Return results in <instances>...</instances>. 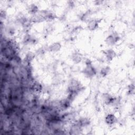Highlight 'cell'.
<instances>
[{"mask_svg":"<svg viewBox=\"0 0 135 135\" xmlns=\"http://www.w3.org/2000/svg\"><path fill=\"white\" fill-rule=\"evenodd\" d=\"M35 42V40L34 37H32L31 35L29 34H26L24 36L23 38V43L25 44H34Z\"/></svg>","mask_w":135,"mask_h":135,"instance_id":"9c48e42d","label":"cell"},{"mask_svg":"<svg viewBox=\"0 0 135 135\" xmlns=\"http://www.w3.org/2000/svg\"><path fill=\"white\" fill-rule=\"evenodd\" d=\"M98 24H99L98 21L96 20H92L89 21V22L88 23V28L91 31H94L98 27Z\"/></svg>","mask_w":135,"mask_h":135,"instance_id":"8992f818","label":"cell"},{"mask_svg":"<svg viewBox=\"0 0 135 135\" xmlns=\"http://www.w3.org/2000/svg\"><path fill=\"white\" fill-rule=\"evenodd\" d=\"M34 54L31 52H28L26 54L25 58V61L26 63V65H29L30 63L33 60L34 57Z\"/></svg>","mask_w":135,"mask_h":135,"instance_id":"5bb4252c","label":"cell"},{"mask_svg":"<svg viewBox=\"0 0 135 135\" xmlns=\"http://www.w3.org/2000/svg\"><path fill=\"white\" fill-rule=\"evenodd\" d=\"M61 45L59 43H54L49 46V50L51 52H57L60 50Z\"/></svg>","mask_w":135,"mask_h":135,"instance_id":"8fae6325","label":"cell"},{"mask_svg":"<svg viewBox=\"0 0 135 135\" xmlns=\"http://www.w3.org/2000/svg\"><path fill=\"white\" fill-rule=\"evenodd\" d=\"M106 59L108 61H111L115 56V52L112 49H108L105 51V53Z\"/></svg>","mask_w":135,"mask_h":135,"instance_id":"ba28073f","label":"cell"},{"mask_svg":"<svg viewBox=\"0 0 135 135\" xmlns=\"http://www.w3.org/2000/svg\"><path fill=\"white\" fill-rule=\"evenodd\" d=\"M110 69L109 67H108V66L104 67L101 70L100 74L102 76H107L110 73Z\"/></svg>","mask_w":135,"mask_h":135,"instance_id":"9a60e30c","label":"cell"},{"mask_svg":"<svg viewBox=\"0 0 135 135\" xmlns=\"http://www.w3.org/2000/svg\"><path fill=\"white\" fill-rule=\"evenodd\" d=\"M28 13L32 15H35L38 12V7L34 4H31L28 8Z\"/></svg>","mask_w":135,"mask_h":135,"instance_id":"7c38bea8","label":"cell"},{"mask_svg":"<svg viewBox=\"0 0 135 135\" xmlns=\"http://www.w3.org/2000/svg\"><path fill=\"white\" fill-rule=\"evenodd\" d=\"M70 103L71 101L67 99L61 101L59 103V105L62 109H66L70 106Z\"/></svg>","mask_w":135,"mask_h":135,"instance_id":"30bf717a","label":"cell"},{"mask_svg":"<svg viewBox=\"0 0 135 135\" xmlns=\"http://www.w3.org/2000/svg\"><path fill=\"white\" fill-rule=\"evenodd\" d=\"M82 59V55L79 52H75L73 53L72 55V61L75 63H78L80 62Z\"/></svg>","mask_w":135,"mask_h":135,"instance_id":"5b68a950","label":"cell"},{"mask_svg":"<svg viewBox=\"0 0 135 135\" xmlns=\"http://www.w3.org/2000/svg\"><path fill=\"white\" fill-rule=\"evenodd\" d=\"M31 89L33 92L36 93H39L42 90V86L40 83L37 82H34L31 86Z\"/></svg>","mask_w":135,"mask_h":135,"instance_id":"52a82bcc","label":"cell"},{"mask_svg":"<svg viewBox=\"0 0 135 135\" xmlns=\"http://www.w3.org/2000/svg\"><path fill=\"white\" fill-rule=\"evenodd\" d=\"M119 36L117 33H112L109 35L106 38L105 42L108 45H113L119 40Z\"/></svg>","mask_w":135,"mask_h":135,"instance_id":"7a4b0ae2","label":"cell"},{"mask_svg":"<svg viewBox=\"0 0 135 135\" xmlns=\"http://www.w3.org/2000/svg\"><path fill=\"white\" fill-rule=\"evenodd\" d=\"M105 122L109 125L113 124L117 121V118L114 114H108L105 119Z\"/></svg>","mask_w":135,"mask_h":135,"instance_id":"277c9868","label":"cell"},{"mask_svg":"<svg viewBox=\"0 0 135 135\" xmlns=\"http://www.w3.org/2000/svg\"><path fill=\"white\" fill-rule=\"evenodd\" d=\"M77 123L81 127H83L89 125V124L90 123V121H89V120L88 118H83L79 119V120L78 121Z\"/></svg>","mask_w":135,"mask_h":135,"instance_id":"4fadbf2b","label":"cell"},{"mask_svg":"<svg viewBox=\"0 0 135 135\" xmlns=\"http://www.w3.org/2000/svg\"><path fill=\"white\" fill-rule=\"evenodd\" d=\"M102 98H103V100L104 102L105 103V104H106L107 105H109V104L114 103V102L115 101V99L114 98H113L110 94H108V93L104 94L103 95Z\"/></svg>","mask_w":135,"mask_h":135,"instance_id":"3957f363","label":"cell"},{"mask_svg":"<svg viewBox=\"0 0 135 135\" xmlns=\"http://www.w3.org/2000/svg\"><path fill=\"white\" fill-rule=\"evenodd\" d=\"M85 64L86 66L83 70L84 74L88 78L93 77L96 74V70L95 68L92 65L91 62L89 60H88L85 62Z\"/></svg>","mask_w":135,"mask_h":135,"instance_id":"6da1fadb","label":"cell"}]
</instances>
